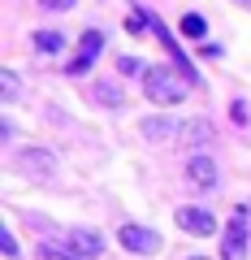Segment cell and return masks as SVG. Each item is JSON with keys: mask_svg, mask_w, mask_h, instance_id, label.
<instances>
[{"mask_svg": "<svg viewBox=\"0 0 251 260\" xmlns=\"http://www.w3.org/2000/svg\"><path fill=\"white\" fill-rule=\"evenodd\" d=\"M186 87H191V78L173 74V65H152L148 74H143V95L152 104H165V109H173V104L186 100Z\"/></svg>", "mask_w": 251, "mask_h": 260, "instance_id": "1", "label": "cell"}, {"mask_svg": "<svg viewBox=\"0 0 251 260\" xmlns=\"http://www.w3.org/2000/svg\"><path fill=\"white\" fill-rule=\"evenodd\" d=\"M247 234H251V213L238 204L221 230V260H247Z\"/></svg>", "mask_w": 251, "mask_h": 260, "instance_id": "2", "label": "cell"}, {"mask_svg": "<svg viewBox=\"0 0 251 260\" xmlns=\"http://www.w3.org/2000/svg\"><path fill=\"white\" fill-rule=\"evenodd\" d=\"M100 52H104V35H100V30H87V35L78 39L74 56L65 61V74H74V78H78V74H87V70L100 61Z\"/></svg>", "mask_w": 251, "mask_h": 260, "instance_id": "3", "label": "cell"}, {"mask_svg": "<svg viewBox=\"0 0 251 260\" xmlns=\"http://www.w3.org/2000/svg\"><path fill=\"white\" fill-rule=\"evenodd\" d=\"M173 221H177V230H186V234H195V239H208V234H217V217L208 213V208H177L173 213Z\"/></svg>", "mask_w": 251, "mask_h": 260, "instance_id": "4", "label": "cell"}, {"mask_svg": "<svg viewBox=\"0 0 251 260\" xmlns=\"http://www.w3.org/2000/svg\"><path fill=\"white\" fill-rule=\"evenodd\" d=\"M61 247H69L78 260H91V256H100V251H104V234L100 230H87V225H74V230L65 234Z\"/></svg>", "mask_w": 251, "mask_h": 260, "instance_id": "5", "label": "cell"}, {"mask_svg": "<svg viewBox=\"0 0 251 260\" xmlns=\"http://www.w3.org/2000/svg\"><path fill=\"white\" fill-rule=\"evenodd\" d=\"M121 247L134 251V256H156L160 251V234L148 225H121Z\"/></svg>", "mask_w": 251, "mask_h": 260, "instance_id": "6", "label": "cell"}, {"mask_svg": "<svg viewBox=\"0 0 251 260\" xmlns=\"http://www.w3.org/2000/svg\"><path fill=\"white\" fill-rule=\"evenodd\" d=\"M186 182L195 186V191H217V182H221L217 160L212 156H191L186 160Z\"/></svg>", "mask_w": 251, "mask_h": 260, "instance_id": "7", "label": "cell"}, {"mask_svg": "<svg viewBox=\"0 0 251 260\" xmlns=\"http://www.w3.org/2000/svg\"><path fill=\"white\" fill-rule=\"evenodd\" d=\"M52 169H56L52 152H44V148L18 152V174H26V178H52Z\"/></svg>", "mask_w": 251, "mask_h": 260, "instance_id": "8", "label": "cell"}, {"mask_svg": "<svg viewBox=\"0 0 251 260\" xmlns=\"http://www.w3.org/2000/svg\"><path fill=\"white\" fill-rule=\"evenodd\" d=\"M139 130H143V139H148V143L182 139V121H173V117H143V121H139Z\"/></svg>", "mask_w": 251, "mask_h": 260, "instance_id": "9", "label": "cell"}, {"mask_svg": "<svg viewBox=\"0 0 251 260\" xmlns=\"http://www.w3.org/2000/svg\"><path fill=\"white\" fill-rule=\"evenodd\" d=\"M208 139H212V121H208V117L182 121V143H208Z\"/></svg>", "mask_w": 251, "mask_h": 260, "instance_id": "10", "label": "cell"}, {"mask_svg": "<svg viewBox=\"0 0 251 260\" xmlns=\"http://www.w3.org/2000/svg\"><path fill=\"white\" fill-rule=\"evenodd\" d=\"M18 91H22V87H18V74H13V70H0V100L13 104V100H18Z\"/></svg>", "mask_w": 251, "mask_h": 260, "instance_id": "11", "label": "cell"}, {"mask_svg": "<svg viewBox=\"0 0 251 260\" xmlns=\"http://www.w3.org/2000/svg\"><path fill=\"white\" fill-rule=\"evenodd\" d=\"M35 48H39V52H61L65 39L56 35V30H35Z\"/></svg>", "mask_w": 251, "mask_h": 260, "instance_id": "12", "label": "cell"}, {"mask_svg": "<svg viewBox=\"0 0 251 260\" xmlns=\"http://www.w3.org/2000/svg\"><path fill=\"white\" fill-rule=\"evenodd\" d=\"M35 260H78L69 247H52V243H39L35 247Z\"/></svg>", "mask_w": 251, "mask_h": 260, "instance_id": "13", "label": "cell"}, {"mask_svg": "<svg viewBox=\"0 0 251 260\" xmlns=\"http://www.w3.org/2000/svg\"><path fill=\"white\" fill-rule=\"evenodd\" d=\"M182 35H191V39H204V35H208V22L199 18V13H186V18H182Z\"/></svg>", "mask_w": 251, "mask_h": 260, "instance_id": "14", "label": "cell"}, {"mask_svg": "<svg viewBox=\"0 0 251 260\" xmlns=\"http://www.w3.org/2000/svg\"><path fill=\"white\" fill-rule=\"evenodd\" d=\"M95 100L109 104V109H117V104H121V91H117L113 83H100V87H95Z\"/></svg>", "mask_w": 251, "mask_h": 260, "instance_id": "15", "label": "cell"}, {"mask_svg": "<svg viewBox=\"0 0 251 260\" xmlns=\"http://www.w3.org/2000/svg\"><path fill=\"white\" fill-rule=\"evenodd\" d=\"M39 5H44L48 13H65V9H74L78 0H39Z\"/></svg>", "mask_w": 251, "mask_h": 260, "instance_id": "16", "label": "cell"}, {"mask_svg": "<svg viewBox=\"0 0 251 260\" xmlns=\"http://www.w3.org/2000/svg\"><path fill=\"white\" fill-rule=\"evenodd\" d=\"M0 251H5L9 260L18 256V243H13V234H9V230H0Z\"/></svg>", "mask_w": 251, "mask_h": 260, "instance_id": "17", "label": "cell"}, {"mask_svg": "<svg viewBox=\"0 0 251 260\" xmlns=\"http://www.w3.org/2000/svg\"><path fill=\"white\" fill-rule=\"evenodd\" d=\"M121 74H148V70H143V61H134V56H121Z\"/></svg>", "mask_w": 251, "mask_h": 260, "instance_id": "18", "label": "cell"}, {"mask_svg": "<svg viewBox=\"0 0 251 260\" xmlns=\"http://www.w3.org/2000/svg\"><path fill=\"white\" fill-rule=\"evenodd\" d=\"M230 113H234V121H247V117H251V113H247V104H242V100H238V104H234V109H230Z\"/></svg>", "mask_w": 251, "mask_h": 260, "instance_id": "19", "label": "cell"}, {"mask_svg": "<svg viewBox=\"0 0 251 260\" xmlns=\"http://www.w3.org/2000/svg\"><path fill=\"white\" fill-rule=\"evenodd\" d=\"M191 260H208V256H191Z\"/></svg>", "mask_w": 251, "mask_h": 260, "instance_id": "20", "label": "cell"}]
</instances>
